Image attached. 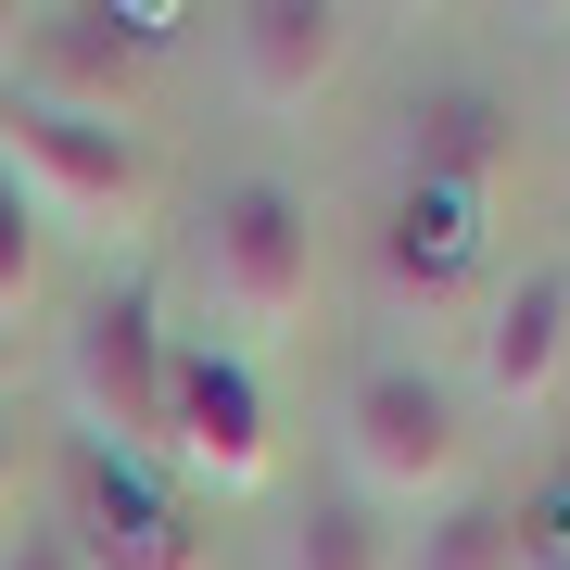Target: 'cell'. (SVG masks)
<instances>
[{
	"label": "cell",
	"mask_w": 570,
	"mask_h": 570,
	"mask_svg": "<svg viewBox=\"0 0 570 570\" xmlns=\"http://www.w3.org/2000/svg\"><path fill=\"white\" fill-rule=\"evenodd\" d=\"M482 216L494 204H469V190H406V204H393V279L456 292L469 266H482Z\"/></svg>",
	"instance_id": "obj_11"
},
{
	"label": "cell",
	"mask_w": 570,
	"mask_h": 570,
	"mask_svg": "<svg viewBox=\"0 0 570 570\" xmlns=\"http://www.w3.org/2000/svg\"><path fill=\"white\" fill-rule=\"evenodd\" d=\"M279 570H406V546H393V520H381V508H355V494H317V508L279 532Z\"/></svg>",
	"instance_id": "obj_13"
},
{
	"label": "cell",
	"mask_w": 570,
	"mask_h": 570,
	"mask_svg": "<svg viewBox=\"0 0 570 570\" xmlns=\"http://www.w3.org/2000/svg\"><path fill=\"white\" fill-rule=\"evenodd\" d=\"M558 127H570V51H558Z\"/></svg>",
	"instance_id": "obj_16"
},
{
	"label": "cell",
	"mask_w": 570,
	"mask_h": 570,
	"mask_svg": "<svg viewBox=\"0 0 570 570\" xmlns=\"http://www.w3.org/2000/svg\"><path fill=\"white\" fill-rule=\"evenodd\" d=\"M165 381H178V343H165L153 292L77 305V330H63V406H77V444H115V456L165 469Z\"/></svg>",
	"instance_id": "obj_4"
},
{
	"label": "cell",
	"mask_w": 570,
	"mask_h": 570,
	"mask_svg": "<svg viewBox=\"0 0 570 570\" xmlns=\"http://www.w3.org/2000/svg\"><path fill=\"white\" fill-rule=\"evenodd\" d=\"M317 279H330V242H317V204L292 178H228L204 204V305L228 330V355L305 330L317 317Z\"/></svg>",
	"instance_id": "obj_2"
},
{
	"label": "cell",
	"mask_w": 570,
	"mask_h": 570,
	"mask_svg": "<svg viewBox=\"0 0 570 570\" xmlns=\"http://www.w3.org/2000/svg\"><path fill=\"white\" fill-rule=\"evenodd\" d=\"M0 494H13V444H0Z\"/></svg>",
	"instance_id": "obj_17"
},
{
	"label": "cell",
	"mask_w": 570,
	"mask_h": 570,
	"mask_svg": "<svg viewBox=\"0 0 570 570\" xmlns=\"http://www.w3.org/2000/svg\"><path fill=\"white\" fill-rule=\"evenodd\" d=\"M0 570H89V558L63 546V520H51V532H13V546H0Z\"/></svg>",
	"instance_id": "obj_15"
},
{
	"label": "cell",
	"mask_w": 570,
	"mask_h": 570,
	"mask_svg": "<svg viewBox=\"0 0 570 570\" xmlns=\"http://www.w3.org/2000/svg\"><path fill=\"white\" fill-rule=\"evenodd\" d=\"M520 165V115L494 89H419L406 102V190H469L494 204V178Z\"/></svg>",
	"instance_id": "obj_10"
},
{
	"label": "cell",
	"mask_w": 570,
	"mask_h": 570,
	"mask_svg": "<svg viewBox=\"0 0 570 570\" xmlns=\"http://www.w3.org/2000/svg\"><path fill=\"white\" fill-rule=\"evenodd\" d=\"M558 381H570V266H520L508 292L482 305V406H558Z\"/></svg>",
	"instance_id": "obj_9"
},
{
	"label": "cell",
	"mask_w": 570,
	"mask_h": 570,
	"mask_svg": "<svg viewBox=\"0 0 570 570\" xmlns=\"http://www.w3.org/2000/svg\"><path fill=\"white\" fill-rule=\"evenodd\" d=\"M216 39H228V89L254 115H317L355 63V13H330V0H242V13H216Z\"/></svg>",
	"instance_id": "obj_8"
},
{
	"label": "cell",
	"mask_w": 570,
	"mask_h": 570,
	"mask_svg": "<svg viewBox=\"0 0 570 570\" xmlns=\"http://www.w3.org/2000/svg\"><path fill=\"white\" fill-rule=\"evenodd\" d=\"M0 178L39 204V228H89V242H127L153 228V153L140 127H102V115H51V102H0Z\"/></svg>",
	"instance_id": "obj_3"
},
{
	"label": "cell",
	"mask_w": 570,
	"mask_h": 570,
	"mask_svg": "<svg viewBox=\"0 0 570 570\" xmlns=\"http://www.w3.org/2000/svg\"><path fill=\"white\" fill-rule=\"evenodd\" d=\"M165 456H178L204 494H254L266 469H279L254 355H228V343H178V381H165Z\"/></svg>",
	"instance_id": "obj_7"
},
{
	"label": "cell",
	"mask_w": 570,
	"mask_h": 570,
	"mask_svg": "<svg viewBox=\"0 0 570 570\" xmlns=\"http://www.w3.org/2000/svg\"><path fill=\"white\" fill-rule=\"evenodd\" d=\"M165 26L153 13H0V63H13V102H51V115H102L127 127Z\"/></svg>",
	"instance_id": "obj_5"
},
{
	"label": "cell",
	"mask_w": 570,
	"mask_h": 570,
	"mask_svg": "<svg viewBox=\"0 0 570 570\" xmlns=\"http://www.w3.org/2000/svg\"><path fill=\"white\" fill-rule=\"evenodd\" d=\"M63 546H77L89 570H204L190 508L153 482L140 456H115V444H77V456H63Z\"/></svg>",
	"instance_id": "obj_6"
},
{
	"label": "cell",
	"mask_w": 570,
	"mask_h": 570,
	"mask_svg": "<svg viewBox=\"0 0 570 570\" xmlns=\"http://www.w3.org/2000/svg\"><path fill=\"white\" fill-rule=\"evenodd\" d=\"M343 469H355V508H456V482H469V393L444 381V367H419V355H367L355 381H343Z\"/></svg>",
	"instance_id": "obj_1"
},
{
	"label": "cell",
	"mask_w": 570,
	"mask_h": 570,
	"mask_svg": "<svg viewBox=\"0 0 570 570\" xmlns=\"http://www.w3.org/2000/svg\"><path fill=\"white\" fill-rule=\"evenodd\" d=\"M39 279H51V228H39V204H26L13 178H0V330L39 305Z\"/></svg>",
	"instance_id": "obj_14"
},
{
	"label": "cell",
	"mask_w": 570,
	"mask_h": 570,
	"mask_svg": "<svg viewBox=\"0 0 570 570\" xmlns=\"http://www.w3.org/2000/svg\"><path fill=\"white\" fill-rule=\"evenodd\" d=\"M406 570H532V520L508 508V494H456V508L419 520Z\"/></svg>",
	"instance_id": "obj_12"
}]
</instances>
